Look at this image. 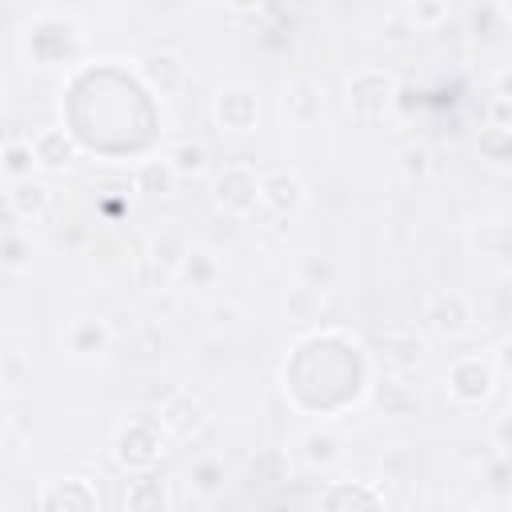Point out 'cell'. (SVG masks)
Listing matches in <instances>:
<instances>
[{
	"label": "cell",
	"mask_w": 512,
	"mask_h": 512,
	"mask_svg": "<svg viewBox=\"0 0 512 512\" xmlns=\"http://www.w3.org/2000/svg\"><path fill=\"white\" fill-rule=\"evenodd\" d=\"M392 100V76L380 72V68H360L352 80H348V108L360 116V120H376L384 116Z\"/></svg>",
	"instance_id": "cell-1"
},
{
	"label": "cell",
	"mask_w": 512,
	"mask_h": 512,
	"mask_svg": "<svg viewBox=\"0 0 512 512\" xmlns=\"http://www.w3.org/2000/svg\"><path fill=\"white\" fill-rule=\"evenodd\" d=\"M212 192H216V204H220L224 212H232V216H248V212L260 204V180H256L244 164H228V168L216 176Z\"/></svg>",
	"instance_id": "cell-2"
},
{
	"label": "cell",
	"mask_w": 512,
	"mask_h": 512,
	"mask_svg": "<svg viewBox=\"0 0 512 512\" xmlns=\"http://www.w3.org/2000/svg\"><path fill=\"white\" fill-rule=\"evenodd\" d=\"M216 124L228 128V132H252L256 128V116H260V100L248 84H228L216 92Z\"/></svg>",
	"instance_id": "cell-3"
},
{
	"label": "cell",
	"mask_w": 512,
	"mask_h": 512,
	"mask_svg": "<svg viewBox=\"0 0 512 512\" xmlns=\"http://www.w3.org/2000/svg\"><path fill=\"white\" fill-rule=\"evenodd\" d=\"M448 388H452V396H460L464 404H480V400L488 396V388H492V372H488L484 360L464 356V360L452 364V372H448Z\"/></svg>",
	"instance_id": "cell-4"
},
{
	"label": "cell",
	"mask_w": 512,
	"mask_h": 512,
	"mask_svg": "<svg viewBox=\"0 0 512 512\" xmlns=\"http://www.w3.org/2000/svg\"><path fill=\"white\" fill-rule=\"evenodd\" d=\"M260 200H264L272 212L292 216V212L304 208V184H300L296 172H268V176L260 180Z\"/></svg>",
	"instance_id": "cell-5"
},
{
	"label": "cell",
	"mask_w": 512,
	"mask_h": 512,
	"mask_svg": "<svg viewBox=\"0 0 512 512\" xmlns=\"http://www.w3.org/2000/svg\"><path fill=\"white\" fill-rule=\"evenodd\" d=\"M428 320H432V328H436L440 336H456V332L468 328L472 312H468L464 296H456V292H440V296L428 300Z\"/></svg>",
	"instance_id": "cell-6"
},
{
	"label": "cell",
	"mask_w": 512,
	"mask_h": 512,
	"mask_svg": "<svg viewBox=\"0 0 512 512\" xmlns=\"http://www.w3.org/2000/svg\"><path fill=\"white\" fill-rule=\"evenodd\" d=\"M100 496L88 480L80 476H68V480H56V488H44L40 492V508H96Z\"/></svg>",
	"instance_id": "cell-7"
},
{
	"label": "cell",
	"mask_w": 512,
	"mask_h": 512,
	"mask_svg": "<svg viewBox=\"0 0 512 512\" xmlns=\"http://www.w3.org/2000/svg\"><path fill=\"white\" fill-rule=\"evenodd\" d=\"M108 324L104 320H92V316H84V320H76L72 328H68V352L72 356H100L104 348H108Z\"/></svg>",
	"instance_id": "cell-8"
},
{
	"label": "cell",
	"mask_w": 512,
	"mask_h": 512,
	"mask_svg": "<svg viewBox=\"0 0 512 512\" xmlns=\"http://www.w3.org/2000/svg\"><path fill=\"white\" fill-rule=\"evenodd\" d=\"M48 204H52L48 184H40V180H32V176L16 180V188H12V208H16V216H24V220H40V216L48 212Z\"/></svg>",
	"instance_id": "cell-9"
},
{
	"label": "cell",
	"mask_w": 512,
	"mask_h": 512,
	"mask_svg": "<svg viewBox=\"0 0 512 512\" xmlns=\"http://www.w3.org/2000/svg\"><path fill=\"white\" fill-rule=\"evenodd\" d=\"M128 436H132V448H128V444H120V448H116L120 464H128V468H144V464H152V460L160 456V436H156L152 428L132 424V428H128Z\"/></svg>",
	"instance_id": "cell-10"
},
{
	"label": "cell",
	"mask_w": 512,
	"mask_h": 512,
	"mask_svg": "<svg viewBox=\"0 0 512 512\" xmlns=\"http://www.w3.org/2000/svg\"><path fill=\"white\" fill-rule=\"evenodd\" d=\"M32 152H36V164H44V168H64L76 148H72V140L64 136V128H48V132H40V136L32 140Z\"/></svg>",
	"instance_id": "cell-11"
},
{
	"label": "cell",
	"mask_w": 512,
	"mask_h": 512,
	"mask_svg": "<svg viewBox=\"0 0 512 512\" xmlns=\"http://www.w3.org/2000/svg\"><path fill=\"white\" fill-rule=\"evenodd\" d=\"M284 112H288L296 124H312V120L320 116V88H316L312 80L292 84L288 96H284Z\"/></svg>",
	"instance_id": "cell-12"
},
{
	"label": "cell",
	"mask_w": 512,
	"mask_h": 512,
	"mask_svg": "<svg viewBox=\"0 0 512 512\" xmlns=\"http://www.w3.org/2000/svg\"><path fill=\"white\" fill-rule=\"evenodd\" d=\"M164 160L172 164L176 176H200V172L208 168V152H204V144H196V140H180V144H172Z\"/></svg>",
	"instance_id": "cell-13"
},
{
	"label": "cell",
	"mask_w": 512,
	"mask_h": 512,
	"mask_svg": "<svg viewBox=\"0 0 512 512\" xmlns=\"http://www.w3.org/2000/svg\"><path fill=\"white\" fill-rule=\"evenodd\" d=\"M384 348H388V360L396 368H416L420 356H424V340L416 332H388L384 336Z\"/></svg>",
	"instance_id": "cell-14"
},
{
	"label": "cell",
	"mask_w": 512,
	"mask_h": 512,
	"mask_svg": "<svg viewBox=\"0 0 512 512\" xmlns=\"http://www.w3.org/2000/svg\"><path fill=\"white\" fill-rule=\"evenodd\" d=\"M144 72H148V80H152L156 88H176V84L184 80V64H180V56H172V52L148 56V60H144Z\"/></svg>",
	"instance_id": "cell-15"
},
{
	"label": "cell",
	"mask_w": 512,
	"mask_h": 512,
	"mask_svg": "<svg viewBox=\"0 0 512 512\" xmlns=\"http://www.w3.org/2000/svg\"><path fill=\"white\" fill-rule=\"evenodd\" d=\"M320 504H324V508H340V504L376 508V504H384V496H376V492H368V488H360V484H336V488H328V492L320 496Z\"/></svg>",
	"instance_id": "cell-16"
},
{
	"label": "cell",
	"mask_w": 512,
	"mask_h": 512,
	"mask_svg": "<svg viewBox=\"0 0 512 512\" xmlns=\"http://www.w3.org/2000/svg\"><path fill=\"white\" fill-rule=\"evenodd\" d=\"M172 164L168 160H144L140 164V172H136V184H140V192H152V196H164L168 188H172Z\"/></svg>",
	"instance_id": "cell-17"
},
{
	"label": "cell",
	"mask_w": 512,
	"mask_h": 512,
	"mask_svg": "<svg viewBox=\"0 0 512 512\" xmlns=\"http://www.w3.org/2000/svg\"><path fill=\"white\" fill-rule=\"evenodd\" d=\"M188 484H192L200 496L220 492V488H224V464H220V460H200V464H192Z\"/></svg>",
	"instance_id": "cell-18"
},
{
	"label": "cell",
	"mask_w": 512,
	"mask_h": 512,
	"mask_svg": "<svg viewBox=\"0 0 512 512\" xmlns=\"http://www.w3.org/2000/svg\"><path fill=\"white\" fill-rule=\"evenodd\" d=\"M32 164H36V152H32V144H8L4 148V172L12 176V180H24V176H32Z\"/></svg>",
	"instance_id": "cell-19"
},
{
	"label": "cell",
	"mask_w": 512,
	"mask_h": 512,
	"mask_svg": "<svg viewBox=\"0 0 512 512\" xmlns=\"http://www.w3.org/2000/svg\"><path fill=\"white\" fill-rule=\"evenodd\" d=\"M184 276L200 288H208L216 280V260L208 252H184Z\"/></svg>",
	"instance_id": "cell-20"
},
{
	"label": "cell",
	"mask_w": 512,
	"mask_h": 512,
	"mask_svg": "<svg viewBox=\"0 0 512 512\" xmlns=\"http://www.w3.org/2000/svg\"><path fill=\"white\" fill-rule=\"evenodd\" d=\"M124 504H128V508H144V504L164 508V504H168V496H164L160 480H136V484L128 488V496H124Z\"/></svg>",
	"instance_id": "cell-21"
},
{
	"label": "cell",
	"mask_w": 512,
	"mask_h": 512,
	"mask_svg": "<svg viewBox=\"0 0 512 512\" xmlns=\"http://www.w3.org/2000/svg\"><path fill=\"white\" fill-rule=\"evenodd\" d=\"M304 452H308V460H312V464H328V460H336V456H340V440H336V436H328V432H312V436L304 440Z\"/></svg>",
	"instance_id": "cell-22"
},
{
	"label": "cell",
	"mask_w": 512,
	"mask_h": 512,
	"mask_svg": "<svg viewBox=\"0 0 512 512\" xmlns=\"http://www.w3.org/2000/svg\"><path fill=\"white\" fill-rule=\"evenodd\" d=\"M0 264H4V268H24V264H28V244H24V236H4V240H0Z\"/></svg>",
	"instance_id": "cell-23"
},
{
	"label": "cell",
	"mask_w": 512,
	"mask_h": 512,
	"mask_svg": "<svg viewBox=\"0 0 512 512\" xmlns=\"http://www.w3.org/2000/svg\"><path fill=\"white\" fill-rule=\"evenodd\" d=\"M404 172H408V180H412V176L424 180V176H428V152H424V148H408V152H404Z\"/></svg>",
	"instance_id": "cell-24"
},
{
	"label": "cell",
	"mask_w": 512,
	"mask_h": 512,
	"mask_svg": "<svg viewBox=\"0 0 512 512\" xmlns=\"http://www.w3.org/2000/svg\"><path fill=\"white\" fill-rule=\"evenodd\" d=\"M444 16V8L436 4V0H416V8H412V20H416V28H428V24H436Z\"/></svg>",
	"instance_id": "cell-25"
},
{
	"label": "cell",
	"mask_w": 512,
	"mask_h": 512,
	"mask_svg": "<svg viewBox=\"0 0 512 512\" xmlns=\"http://www.w3.org/2000/svg\"><path fill=\"white\" fill-rule=\"evenodd\" d=\"M228 4H232V8H256L260 0H228Z\"/></svg>",
	"instance_id": "cell-26"
}]
</instances>
